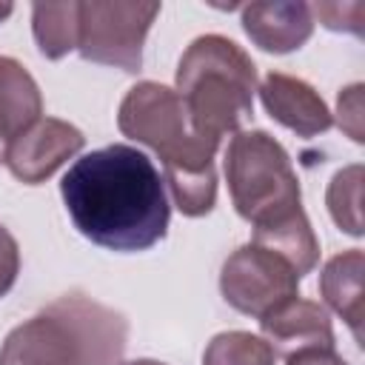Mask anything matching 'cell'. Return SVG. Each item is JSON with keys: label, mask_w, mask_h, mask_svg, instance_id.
Instances as JSON below:
<instances>
[{"label": "cell", "mask_w": 365, "mask_h": 365, "mask_svg": "<svg viewBox=\"0 0 365 365\" xmlns=\"http://www.w3.org/2000/svg\"><path fill=\"white\" fill-rule=\"evenodd\" d=\"M60 194L74 228L108 251H145L168 231L165 180L125 143L80 157L66 171Z\"/></svg>", "instance_id": "obj_1"}, {"label": "cell", "mask_w": 365, "mask_h": 365, "mask_svg": "<svg viewBox=\"0 0 365 365\" xmlns=\"http://www.w3.org/2000/svg\"><path fill=\"white\" fill-rule=\"evenodd\" d=\"M117 125L125 137L154 148L165 168L174 202L188 217H202L217 200L214 151L217 143L191 128L177 91L160 83H137L120 103Z\"/></svg>", "instance_id": "obj_2"}, {"label": "cell", "mask_w": 365, "mask_h": 365, "mask_svg": "<svg viewBox=\"0 0 365 365\" xmlns=\"http://www.w3.org/2000/svg\"><path fill=\"white\" fill-rule=\"evenodd\" d=\"M125 336L123 314L66 294L6 336L0 365H120Z\"/></svg>", "instance_id": "obj_3"}, {"label": "cell", "mask_w": 365, "mask_h": 365, "mask_svg": "<svg viewBox=\"0 0 365 365\" xmlns=\"http://www.w3.org/2000/svg\"><path fill=\"white\" fill-rule=\"evenodd\" d=\"M257 68L251 57L228 37H197L177 66V94L191 128L217 143L237 131L254 111Z\"/></svg>", "instance_id": "obj_4"}, {"label": "cell", "mask_w": 365, "mask_h": 365, "mask_svg": "<svg viewBox=\"0 0 365 365\" xmlns=\"http://www.w3.org/2000/svg\"><path fill=\"white\" fill-rule=\"evenodd\" d=\"M225 180L237 214L254 228L302 211L299 180L285 148L265 131H240L225 151Z\"/></svg>", "instance_id": "obj_5"}, {"label": "cell", "mask_w": 365, "mask_h": 365, "mask_svg": "<svg viewBox=\"0 0 365 365\" xmlns=\"http://www.w3.org/2000/svg\"><path fill=\"white\" fill-rule=\"evenodd\" d=\"M160 14V3H80L77 6V48L86 60L140 71L143 40Z\"/></svg>", "instance_id": "obj_6"}, {"label": "cell", "mask_w": 365, "mask_h": 365, "mask_svg": "<svg viewBox=\"0 0 365 365\" xmlns=\"http://www.w3.org/2000/svg\"><path fill=\"white\" fill-rule=\"evenodd\" d=\"M299 279L302 277L288 259L248 242L225 259L220 274V291L231 308L262 319L265 314L297 297Z\"/></svg>", "instance_id": "obj_7"}, {"label": "cell", "mask_w": 365, "mask_h": 365, "mask_svg": "<svg viewBox=\"0 0 365 365\" xmlns=\"http://www.w3.org/2000/svg\"><path fill=\"white\" fill-rule=\"evenodd\" d=\"M83 143L86 137L80 128H74L66 120L46 117L37 120L23 134H17L14 140H9L3 151V163L20 182L37 185L46 177H51L68 157H74L83 148Z\"/></svg>", "instance_id": "obj_8"}, {"label": "cell", "mask_w": 365, "mask_h": 365, "mask_svg": "<svg viewBox=\"0 0 365 365\" xmlns=\"http://www.w3.org/2000/svg\"><path fill=\"white\" fill-rule=\"evenodd\" d=\"M259 100L277 123L297 131L299 137H317L334 125L322 97L299 77L271 71L259 86Z\"/></svg>", "instance_id": "obj_9"}, {"label": "cell", "mask_w": 365, "mask_h": 365, "mask_svg": "<svg viewBox=\"0 0 365 365\" xmlns=\"http://www.w3.org/2000/svg\"><path fill=\"white\" fill-rule=\"evenodd\" d=\"M242 29L262 51L285 54L311 37L314 17L305 3H248L242 6Z\"/></svg>", "instance_id": "obj_10"}, {"label": "cell", "mask_w": 365, "mask_h": 365, "mask_svg": "<svg viewBox=\"0 0 365 365\" xmlns=\"http://www.w3.org/2000/svg\"><path fill=\"white\" fill-rule=\"evenodd\" d=\"M262 325V334L277 342V348H288L297 351V348H308V345H322V348H334V328H331V319L325 314V308L319 302H311V299H288L282 302L279 308H274L271 314H265L259 319Z\"/></svg>", "instance_id": "obj_11"}, {"label": "cell", "mask_w": 365, "mask_h": 365, "mask_svg": "<svg viewBox=\"0 0 365 365\" xmlns=\"http://www.w3.org/2000/svg\"><path fill=\"white\" fill-rule=\"evenodd\" d=\"M362 274H365V257L359 248L336 254L334 259L325 262L319 274V291L325 302L348 322L356 342H362Z\"/></svg>", "instance_id": "obj_12"}, {"label": "cell", "mask_w": 365, "mask_h": 365, "mask_svg": "<svg viewBox=\"0 0 365 365\" xmlns=\"http://www.w3.org/2000/svg\"><path fill=\"white\" fill-rule=\"evenodd\" d=\"M43 114L34 77L11 57H0V140H14Z\"/></svg>", "instance_id": "obj_13"}, {"label": "cell", "mask_w": 365, "mask_h": 365, "mask_svg": "<svg viewBox=\"0 0 365 365\" xmlns=\"http://www.w3.org/2000/svg\"><path fill=\"white\" fill-rule=\"evenodd\" d=\"M254 245H262L274 254H279L282 259H288L297 274H308L314 265H317V257H319V242L311 231V222L305 217V211L288 217V220H279L274 225H262V228H254Z\"/></svg>", "instance_id": "obj_14"}, {"label": "cell", "mask_w": 365, "mask_h": 365, "mask_svg": "<svg viewBox=\"0 0 365 365\" xmlns=\"http://www.w3.org/2000/svg\"><path fill=\"white\" fill-rule=\"evenodd\" d=\"M77 6L80 3H34L31 29L43 57L60 60L77 48Z\"/></svg>", "instance_id": "obj_15"}, {"label": "cell", "mask_w": 365, "mask_h": 365, "mask_svg": "<svg viewBox=\"0 0 365 365\" xmlns=\"http://www.w3.org/2000/svg\"><path fill=\"white\" fill-rule=\"evenodd\" d=\"M274 362H277L274 345L248 331L217 334L202 354V365H274Z\"/></svg>", "instance_id": "obj_16"}, {"label": "cell", "mask_w": 365, "mask_h": 365, "mask_svg": "<svg viewBox=\"0 0 365 365\" xmlns=\"http://www.w3.org/2000/svg\"><path fill=\"white\" fill-rule=\"evenodd\" d=\"M359 205H362V165H348V168L336 171L328 185V211H331L334 222L351 237L362 234V208Z\"/></svg>", "instance_id": "obj_17"}, {"label": "cell", "mask_w": 365, "mask_h": 365, "mask_svg": "<svg viewBox=\"0 0 365 365\" xmlns=\"http://www.w3.org/2000/svg\"><path fill=\"white\" fill-rule=\"evenodd\" d=\"M322 26L334 29V31H354L362 34V17H365V3L354 0V3H317L311 9Z\"/></svg>", "instance_id": "obj_18"}, {"label": "cell", "mask_w": 365, "mask_h": 365, "mask_svg": "<svg viewBox=\"0 0 365 365\" xmlns=\"http://www.w3.org/2000/svg\"><path fill=\"white\" fill-rule=\"evenodd\" d=\"M336 114H339V125L351 134V140L362 143V86H351L339 94V103H336Z\"/></svg>", "instance_id": "obj_19"}, {"label": "cell", "mask_w": 365, "mask_h": 365, "mask_svg": "<svg viewBox=\"0 0 365 365\" xmlns=\"http://www.w3.org/2000/svg\"><path fill=\"white\" fill-rule=\"evenodd\" d=\"M20 271V248L17 240L0 225V297H6Z\"/></svg>", "instance_id": "obj_20"}, {"label": "cell", "mask_w": 365, "mask_h": 365, "mask_svg": "<svg viewBox=\"0 0 365 365\" xmlns=\"http://www.w3.org/2000/svg\"><path fill=\"white\" fill-rule=\"evenodd\" d=\"M285 365H348L334 348H322V345H308V348H297L288 354Z\"/></svg>", "instance_id": "obj_21"}, {"label": "cell", "mask_w": 365, "mask_h": 365, "mask_svg": "<svg viewBox=\"0 0 365 365\" xmlns=\"http://www.w3.org/2000/svg\"><path fill=\"white\" fill-rule=\"evenodd\" d=\"M120 365H163V362H154V359H131V362H120Z\"/></svg>", "instance_id": "obj_22"}, {"label": "cell", "mask_w": 365, "mask_h": 365, "mask_svg": "<svg viewBox=\"0 0 365 365\" xmlns=\"http://www.w3.org/2000/svg\"><path fill=\"white\" fill-rule=\"evenodd\" d=\"M11 9H14L11 3H0V20H6V17L11 14Z\"/></svg>", "instance_id": "obj_23"}, {"label": "cell", "mask_w": 365, "mask_h": 365, "mask_svg": "<svg viewBox=\"0 0 365 365\" xmlns=\"http://www.w3.org/2000/svg\"><path fill=\"white\" fill-rule=\"evenodd\" d=\"M0 157H3V154H0Z\"/></svg>", "instance_id": "obj_24"}]
</instances>
